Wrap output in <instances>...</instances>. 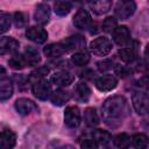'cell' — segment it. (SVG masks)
Listing matches in <instances>:
<instances>
[{"label": "cell", "mask_w": 149, "mask_h": 149, "mask_svg": "<svg viewBox=\"0 0 149 149\" xmlns=\"http://www.w3.org/2000/svg\"><path fill=\"white\" fill-rule=\"evenodd\" d=\"M92 17L90 15V13L85 9H79L74 16H73V24L78 28V29H88L92 24Z\"/></svg>", "instance_id": "8fae6325"}, {"label": "cell", "mask_w": 149, "mask_h": 149, "mask_svg": "<svg viewBox=\"0 0 149 149\" xmlns=\"http://www.w3.org/2000/svg\"><path fill=\"white\" fill-rule=\"evenodd\" d=\"M5 72H6V70H5V68L0 65V74H2V73H5Z\"/></svg>", "instance_id": "74e56055"}, {"label": "cell", "mask_w": 149, "mask_h": 149, "mask_svg": "<svg viewBox=\"0 0 149 149\" xmlns=\"http://www.w3.org/2000/svg\"><path fill=\"white\" fill-rule=\"evenodd\" d=\"M97 66L101 72H106V71H109L114 68V63L111 59H102V61L97 63Z\"/></svg>", "instance_id": "e575fe53"}, {"label": "cell", "mask_w": 149, "mask_h": 149, "mask_svg": "<svg viewBox=\"0 0 149 149\" xmlns=\"http://www.w3.org/2000/svg\"><path fill=\"white\" fill-rule=\"evenodd\" d=\"M59 44L64 49V51L68 52V51H72V50H76V49L84 48L85 38L80 35H73V36H69V37L62 40L59 42Z\"/></svg>", "instance_id": "9c48e42d"}, {"label": "cell", "mask_w": 149, "mask_h": 149, "mask_svg": "<svg viewBox=\"0 0 149 149\" xmlns=\"http://www.w3.org/2000/svg\"><path fill=\"white\" fill-rule=\"evenodd\" d=\"M43 52H44V55L47 57H59L63 54H65L64 49L61 47L59 43H57V44H49V45L44 47Z\"/></svg>", "instance_id": "d4e9b609"}, {"label": "cell", "mask_w": 149, "mask_h": 149, "mask_svg": "<svg viewBox=\"0 0 149 149\" xmlns=\"http://www.w3.org/2000/svg\"><path fill=\"white\" fill-rule=\"evenodd\" d=\"M26 36L28 40H30L37 44H41L47 41L48 33L41 27H29L26 31Z\"/></svg>", "instance_id": "5bb4252c"}, {"label": "cell", "mask_w": 149, "mask_h": 149, "mask_svg": "<svg viewBox=\"0 0 149 149\" xmlns=\"http://www.w3.org/2000/svg\"><path fill=\"white\" fill-rule=\"evenodd\" d=\"M14 107H15L16 112L21 115H28L33 112H37V109H38L37 105L33 100L27 99V98H19L15 101Z\"/></svg>", "instance_id": "30bf717a"}, {"label": "cell", "mask_w": 149, "mask_h": 149, "mask_svg": "<svg viewBox=\"0 0 149 149\" xmlns=\"http://www.w3.org/2000/svg\"><path fill=\"white\" fill-rule=\"evenodd\" d=\"M92 137L94 139V141L97 142L98 146L101 147H106L109 144V142L112 141V136L109 134V132L104 130V129H95L92 133Z\"/></svg>", "instance_id": "603a6c76"}, {"label": "cell", "mask_w": 149, "mask_h": 149, "mask_svg": "<svg viewBox=\"0 0 149 149\" xmlns=\"http://www.w3.org/2000/svg\"><path fill=\"white\" fill-rule=\"evenodd\" d=\"M13 94V83L9 78L5 77L0 79V100H7Z\"/></svg>", "instance_id": "44dd1931"}, {"label": "cell", "mask_w": 149, "mask_h": 149, "mask_svg": "<svg viewBox=\"0 0 149 149\" xmlns=\"http://www.w3.org/2000/svg\"><path fill=\"white\" fill-rule=\"evenodd\" d=\"M13 20L16 28H24L28 23V15L23 12H15Z\"/></svg>", "instance_id": "1f68e13d"}, {"label": "cell", "mask_w": 149, "mask_h": 149, "mask_svg": "<svg viewBox=\"0 0 149 149\" xmlns=\"http://www.w3.org/2000/svg\"><path fill=\"white\" fill-rule=\"evenodd\" d=\"M136 10V3L133 0H122L120 2H118V5L115 6V15L116 17L121 19V20H126L128 17H130Z\"/></svg>", "instance_id": "277c9868"}, {"label": "cell", "mask_w": 149, "mask_h": 149, "mask_svg": "<svg viewBox=\"0 0 149 149\" xmlns=\"http://www.w3.org/2000/svg\"><path fill=\"white\" fill-rule=\"evenodd\" d=\"M84 121L90 127H95V126L99 125V122H100L99 121V116H98V114H97L94 108L88 107V108H86L84 111Z\"/></svg>", "instance_id": "cb8c5ba5"}, {"label": "cell", "mask_w": 149, "mask_h": 149, "mask_svg": "<svg viewBox=\"0 0 149 149\" xmlns=\"http://www.w3.org/2000/svg\"><path fill=\"white\" fill-rule=\"evenodd\" d=\"M118 85V79L113 74H102L95 80V87L101 92H109L114 90Z\"/></svg>", "instance_id": "ba28073f"}, {"label": "cell", "mask_w": 149, "mask_h": 149, "mask_svg": "<svg viewBox=\"0 0 149 149\" xmlns=\"http://www.w3.org/2000/svg\"><path fill=\"white\" fill-rule=\"evenodd\" d=\"M90 8L98 15L107 13L112 7V0H88Z\"/></svg>", "instance_id": "ac0fdd59"}, {"label": "cell", "mask_w": 149, "mask_h": 149, "mask_svg": "<svg viewBox=\"0 0 149 149\" xmlns=\"http://www.w3.org/2000/svg\"><path fill=\"white\" fill-rule=\"evenodd\" d=\"M8 64L12 69L14 70H21L23 69L24 66H27V63H26V59H24V56L23 55H20V54H15L10 57V59L8 61Z\"/></svg>", "instance_id": "83f0119b"}, {"label": "cell", "mask_w": 149, "mask_h": 149, "mask_svg": "<svg viewBox=\"0 0 149 149\" xmlns=\"http://www.w3.org/2000/svg\"><path fill=\"white\" fill-rule=\"evenodd\" d=\"M114 144L118 148H128L130 146V136L126 133H121L115 136Z\"/></svg>", "instance_id": "4dcf8cb0"}, {"label": "cell", "mask_w": 149, "mask_h": 149, "mask_svg": "<svg viewBox=\"0 0 149 149\" xmlns=\"http://www.w3.org/2000/svg\"><path fill=\"white\" fill-rule=\"evenodd\" d=\"M73 92H74V98L78 101L87 102L91 98V88L85 83H81V81L77 83L73 88Z\"/></svg>", "instance_id": "e0dca14e"}, {"label": "cell", "mask_w": 149, "mask_h": 149, "mask_svg": "<svg viewBox=\"0 0 149 149\" xmlns=\"http://www.w3.org/2000/svg\"><path fill=\"white\" fill-rule=\"evenodd\" d=\"M20 47V43L17 40L5 36L0 38V55H6V54H14L17 51Z\"/></svg>", "instance_id": "4fadbf2b"}, {"label": "cell", "mask_w": 149, "mask_h": 149, "mask_svg": "<svg viewBox=\"0 0 149 149\" xmlns=\"http://www.w3.org/2000/svg\"><path fill=\"white\" fill-rule=\"evenodd\" d=\"M23 56H24V59L28 66H35L41 62V56H40L38 50L33 47H28L24 50Z\"/></svg>", "instance_id": "ffe728a7"}, {"label": "cell", "mask_w": 149, "mask_h": 149, "mask_svg": "<svg viewBox=\"0 0 149 149\" xmlns=\"http://www.w3.org/2000/svg\"><path fill=\"white\" fill-rule=\"evenodd\" d=\"M49 73V68L48 66H41V68H37L36 70H34L31 73H30V78L33 79H41L43 78L45 74Z\"/></svg>", "instance_id": "836d02e7"}, {"label": "cell", "mask_w": 149, "mask_h": 149, "mask_svg": "<svg viewBox=\"0 0 149 149\" xmlns=\"http://www.w3.org/2000/svg\"><path fill=\"white\" fill-rule=\"evenodd\" d=\"M129 113L128 102L122 95H113L102 104V119L112 128L119 127Z\"/></svg>", "instance_id": "6da1fadb"}, {"label": "cell", "mask_w": 149, "mask_h": 149, "mask_svg": "<svg viewBox=\"0 0 149 149\" xmlns=\"http://www.w3.org/2000/svg\"><path fill=\"white\" fill-rule=\"evenodd\" d=\"M16 143V135L9 130L6 129L0 133V147L1 148H13Z\"/></svg>", "instance_id": "7402d4cb"}, {"label": "cell", "mask_w": 149, "mask_h": 149, "mask_svg": "<svg viewBox=\"0 0 149 149\" xmlns=\"http://www.w3.org/2000/svg\"><path fill=\"white\" fill-rule=\"evenodd\" d=\"M73 80H74L73 74H71L68 71H58L51 76V83L59 87L69 86L70 84H72Z\"/></svg>", "instance_id": "9a60e30c"}, {"label": "cell", "mask_w": 149, "mask_h": 149, "mask_svg": "<svg viewBox=\"0 0 149 149\" xmlns=\"http://www.w3.org/2000/svg\"><path fill=\"white\" fill-rule=\"evenodd\" d=\"M113 41L119 47H126L132 41V35L129 29L126 26H116V28L112 31Z\"/></svg>", "instance_id": "8992f818"}, {"label": "cell", "mask_w": 149, "mask_h": 149, "mask_svg": "<svg viewBox=\"0 0 149 149\" xmlns=\"http://www.w3.org/2000/svg\"><path fill=\"white\" fill-rule=\"evenodd\" d=\"M90 50L97 56H106L112 50V42L104 36L97 37L90 43Z\"/></svg>", "instance_id": "7a4b0ae2"}, {"label": "cell", "mask_w": 149, "mask_h": 149, "mask_svg": "<svg viewBox=\"0 0 149 149\" xmlns=\"http://www.w3.org/2000/svg\"><path fill=\"white\" fill-rule=\"evenodd\" d=\"M80 147L84 149H95L98 147V144L93 137H84L80 141Z\"/></svg>", "instance_id": "d590c367"}, {"label": "cell", "mask_w": 149, "mask_h": 149, "mask_svg": "<svg viewBox=\"0 0 149 149\" xmlns=\"http://www.w3.org/2000/svg\"><path fill=\"white\" fill-rule=\"evenodd\" d=\"M71 1H77V2H79V1H81V0H71Z\"/></svg>", "instance_id": "f35d334b"}, {"label": "cell", "mask_w": 149, "mask_h": 149, "mask_svg": "<svg viewBox=\"0 0 149 149\" xmlns=\"http://www.w3.org/2000/svg\"><path fill=\"white\" fill-rule=\"evenodd\" d=\"M137 42H134V44H128L126 47H122L118 55L120 57V59L125 63H132L137 58Z\"/></svg>", "instance_id": "7c38bea8"}, {"label": "cell", "mask_w": 149, "mask_h": 149, "mask_svg": "<svg viewBox=\"0 0 149 149\" xmlns=\"http://www.w3.org/2000/svg\"><path fill=\"white\" fill-rule=\"evenodd\" d=\"M116 71H118L119 76H121V77H126V76H128V74L132 73V71L128 68H121V66L116 68Z\"/></svg>", "instance_id": "8d00e7d4"}, {"label": "cell", "mask_w": 149, "mask_h": 149, "mask_svg": "<svg viewBox=\"0 0 149 149\" xmlns=\"http://www.w3.org/2000/svg\"><path fill=\"white\" fill-rule=\"evenodd\" d=\"M49 98H50V100H51V102H52L54 105L62 106V105L66 104V102L70 100L71 95H70L69 92H66V91H64V90H62V88H58V90L51 92Z\"/></svg>", "instance_id": "d6986e66"}, {"label": "cell", "mask_w": 149, "mask_h": 149, "mask_svg": "<svg viewBox=\"0 0 149 149\" xmlns=\"http://www.w3.org/2000/svg\"><path fill=\"white\" fill-rule=\"evenodd\" d=\"M116 26H118L116 19L113 17V16H108V17H106V19L104 20V22H102V30H104L105 33H112V31L116 28Z\"/></svg>", "instance_id": "d6a6232c"}, {"label": "cell", "mask_w": 149, "mask_h": 149, "mask_svg": "<svg viewBox=\"0 0 149 149\" xmlns=\"http://www.w3.org/2000/svg\"><path fill=\"white\" fill-rule=\"evenodd\" d=\"M34 19L38 24H47L50 19V7L47 3H40L36 6L35 13H34Z\"/></svg>", "instance_id": "2e32d148"}, {"label": "cell", "mask_w": 149, "mask_h": 149, "mask_svg": "<svg viewBox=\"0 0 149 149\" xmlns=\"http://www.w3.org/2000/svg\"><path fill=\"white\" fill-rule=\"evenodd\" d=\"M130 143L137 149H143V148H147L148 146V137L146 134L139 133L133 135V137L130 139Z\"/></svg>", "instance_id": "f1b7e54d"}, {"label": "cell", "mask_w": 149, "mask_h": 149, "mask_svg": "<svg viewBox=\"0 0 149 149\" xmlns=\"http://www.w3.org/2000/svg\"><path fill=\"white\" fill-rule=\"evenodd\" d=\"M31 92L34 93V95L37 99L41 100H45L50 97L51 93V85L49 84L48 80L41 78V79H36L33 85H31Z\"/></svg>", "instance_id": "3957f363"}, {"label": "cell", "mask_w": 149, "mask_h": 149, "mask_svg": "<svg viewBox=\"0 0 149 149\" xmlns=\"http://www.w3.org/2000/svg\"><path fill=\"white\" fill-rule=\"evenodd\" d=\"M132 102L134 106V109L137 114L144 115L148 112V95L146 92L137 91L134 92L132 95Z\"/></svg>", "instance_id": "5b68a950"}, {"label": "cell", "mask_w": 149, "mask_h": 149, "mask_svg": "<svg viewBox=\"0 0 149 149\" xmlns=\"http://www.w3.org/2000/svg\"><path fill=\"white\" fill-rule=\"evenodd\" d=\"M71 8H72V6H71L70 2H68L65 0H57L55 2V9L54 10H55V13L57 15L65 16V15H68L70 13Z\"/></svg>", "instance_id": "4316f807"}, {"label": "cell", "mask_w": 149, "mask_h": 149, "mask_svg": "<svg viewBox=\"0 0 149 149\" xmlns=\"http://www.w3.org/2000/svg\"><path fill=\"white\" fill-rule=\"evenodd\" d=\"M12 24V19L9 13L0 10V34H3L9 30Z\"/></svg>", "instance_id": "f546056e"}, {"label": "cell", "mask_w": 149, "mask_h": 149, "mask_svg": "<svg viewBox=\"0 0 149 149\" xmlns=\"http://www.w3.org/2000/svg\"><path fill=\"white\" fill-rule=\"evenodd\" d=\"M64 122L69 128H77L81 122L80 111L77 106H69L64 112Z\"/></svg>", "instance_id": "52a82bcc"}, {"label": "cell", "mask_w": 149, "mask_h": 149, "mask_svg": "<svg viewBox=\"0 0 149 149\" xmlns=\"http://www.w3.org/2000/svg\"><path fill=\"white\" fill-rule=\"evenodd\" d=\"M71 62L77 66H84L90 62V55L86 51H77L71 56Z\"/></svg>", "instance_id": "484cf974"}]
</instances>
